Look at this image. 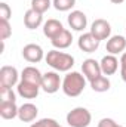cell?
Segmentation results:
<instances>
[{
    "label": "cell",
    "mask_w": 126,
    "mask_h": 127,
    "mask_svg": "<svg viewBox=\"0 0 126 127\" xmlns=\"http://www.w3.org/2000/svg\"><path fill=\"white\" fill-rule=\"evenodd\" d=\"M86 87V77L77 71H68L63 80V92L68 97H77L83 93Z\"/></svg>",
    "instance_id": "obj_1"
},
{
    "label": "cell",
    "mask_w": 126,
    "mask_h": 127,
    "mask_svg": "<svg viewBox=\"0 0 126 127\" xmlns=\"http://www.w3.org/2000/svg\"><path fill=\"white\" fill-rule=\"evenodd\" d=\"M45 61L51 68H54L55 71H60V72H68L74 66V58L70 53L60 52L58 49L49 50L45 56Z\"/></svg>",
    "instance_id": "obj_2"
},
{
    "label": "cell",
    "mask_w": 126,
    "mask_h": 127,
    "mask_svg": "<svg viewBox=\"0 0 126 127\" xmlns=\"http://www.w3.org/2000/svg\"><path fill=\"white\" fill-rule=\"evenodd\" d=\"M65 120L70 127H88L92 121V114L88 108L77 106V108H73L67 114Z\"/></svg>",
    "instance_id": "obj_3"
},
{
    "label": "cell",
    "mask_w": 126,
    "mask_h": 127,
    "mask_svg": "<svg viewBox=\"0 0 126 127\" xmlns=\"http://www.w3.org/2000/svg\"><path fill=\"white\" fill-rule=\"evenodd\" d=\"M19 80H21V74L18 72L15 66L3 65L0 68V86L13 87V86H18Z\"/></svg>",
    "instance_id": "obj_4"
},
{
    "label": "cell",
    "mask_w": 126,
    "mask_h": 127,
    "mask_svg": "<svg viewBox=\"0 0 126 127\" xmlns=\"http://www.w3.org/2000/svg\"><path fill=\"white\" fill-rule=\"evenodd\" d=\"M60 87H63V80L60 78V74L57 71H48L43 74L42 78V90L52 95L57 93L60 90Z\"/></svg>",
    "instance_id": "obj_5"
},
{
    "label": "cell",
    "mask_w": 126,
    "mask_h": 127,
    "mask_svg": "<svg viewBox=\"0 0 126 127\" xmlns=\"http://www.w3.org/2000/svg\"><path fill=\"white\" fill-rule=\"evenodd\" d=\"M91 34L96 37L99 41L102 40H108L111 37V25L108 21L99 18V19H95L94 22L91 24Z\"/></svg>",
    "instance_id": "obj_6"
},
{
    "label": "cell",
    "mask_w": 126,
    "mask_h": 127,
    "mask_svg": "<svg viewBox=\"0 0 126 127\" xmlns=\"http://www.w3.org/2000/svg\"><path fill=\"white\" fill-rule=\"evenodd\" d=\"M22 58L30 64H37L40 62L43 58H45V52L42 49V46L36 44V43H30V44H25L22 47Z\"/></svg>",
    "instance_id": "obj_7"
},
{
    "label": "cell",
    "mask_w": 126,
    "mask_h": 127,
    "mask_svg": "<svg viewBox=\"0 0 126 127\" xmlns=\"http://www.w3.org/2000/svg\"><path fill=\"white\" fill-rule=\"evenodd\" d=\"M99 40L94 37L91 32H83L80 37H79V40H77V46H79V49L82 50V52H85V53H94L98 50V47H99Z\"/></svg>",
    "instance_id": "obj_8"
},
{
    "label": "cell",
    "mask_w": 126,
    "mask_h": 127,
    "mask_svg": "<svg viewBox=\"0 0 126 127\" xmlns=\"http://www.w3.org/2000/svg\"><path fill=\"white\" fill-rule=\"evenodd\" d=\"M82 72L83 75L86 77V80L91 83L92 80H95L96 77L102 75V71H101V65L98 61H95L92 58H88L85 59L83 64H82Z\"/></svg>",
    "instance_id": "obj_9"
},
{
    "label": "cell",
    "mask_w": 126,
    "mask_h": 127,
    "mask_svg": "<svg viewBox=\"0 0 126 127\" xmlns=\"http://www.w3.org/2000/svg\"><path fill=\"white\" fill-rule=\"evenodd\" d=\"M67 21L70 28L74 31H83L88 27V16L82 10H71L67 16Z\"/></svg>",
    "instance_id": "obj_10"
},
{
    "label": "cell",
    "mask_w": 126,
    "mask_h": 127,
    "mask_svg": "<svg viewBox=\"0 0 126 127\" xmlns=\"http://www.w3.org/2000/svg\"><path fill=\"white\" fill-rule=\"evenodd\" d=\"M105 50L110 53V55H122L126 50V38L123 35H111L108 40H107V44H105Z\"/></svg>",
    "instance_id": "obj_11"
},
{
    "label": "cell",
    "mask_w": 126,
    "mask_h": 127,
    "mask_svg": "<svg viewBox=\"0 0 126 127\" xmlns=\"http://www.w3.org/2000/svg\"><path fill=\"white\" fill-rule=\"evenodd\" d=\"M40 86L39 84H33V83H28V81H24V80H19L18 86H16V92L18 95L24 99H34L39 96V92H40Z\"/></svg>",
    "instance_id": "obj_12"
},
{
    "label": "cell",
    "mask_w": 126,
    "mask_h": 127,
    "mask_svg": "<svg viewBox=\"0 0 126 127\" xmlns=\"http://www.w3.org/2000/svg\"><path fill=\"white\" fill-rule=\"evenodd\" d=\"M99 65H101V71H102V75H113L117 72L119 66H120V61L116 58V55H105L101 61H99Z\"/></svg>",
    "instance_id": "obj_13"
},
{
    "label": "cell",
    "mask_w": 126,
    "mask_h": 127,
    "mask_svg": "<svg viewBox=\"0 0 126 127\" xmlns=\"http://www.w3.org/2000/svg\"><path fill=\"white\" fill-rule=\"evenodd\" d=\"M37 114H39V108L34 105V103H22L18 109V118L22 121V123H31L37 118Z\"/></svg>",
    "instance_id": "obj_14"
},
{
    "label": "cell",
    "mask_w": 126,
    "mask_h": 127,
    "mask_svg": "<svg viewBox=\"0 0 126 127\" xmlns=\"http://www.w3.org/2000/svg\"><path fill=\"white\" fill-rule=\"evenodd\" d=\"M63 22H60L58 19H48L45 24H43V34L49 38V40H54L57 35H60L64 31Z\"/></svg>",
    "instance_id": "obj_15"
},
{
    "label": "cell",
    "mask_w": 126,
    "mask_h": 127,
    "mask_svg": "<svg viewBox=\"0 0 126 127\" xmlns=\"http://www.w3.org/2000/svg\"><path fill=\"white\" fill-rule=\"evenodd\" d=\"M42 24H45V22H43V15H42V13L33 10L31 7L24 13V25H25L28 30H37Z\"/></svg>",
    "instance_id": "obj_16"
},
{
    "label": "cell",
    "mask_w": 126,
    "mask_h": 127,
    "mask_svg": "<svg viewBox=\"0 0 126 127\" xmlns=\"http://www.w3.org/2000/svg\"><path fill=\"white\" fill-rule=\"evenodd\" d=\"M42 78H43V74L36 66H31L30 65V66H25L21 71V80L33 83V84H39L40 87H42Z\"/></svg>",
    "instance_id": "obj_17"
},
{
    "label": "cell",
    "mask_w": 126,
    "mask_h": 127,
    "mask_svg": "<svg viewBox=\"0 0 126 127\" xmlns=\"http://www.w3.org/2000/svg\"><path fill=\"white\" fill-rule=\"evenodd\" d=\"M51 43H52V46H54L55 49H58V50L67 49V47H70L71 43H73V34H71L70 30L65 28L60 35H57L54 40H51Z\"/></svg>",
    "instance_id": "obj_18"
},
{
    "label": "cell",
    "mask_w": 126,
    "mask_h": 127,
    "mask_svg": "<svg viewBox=\"0 0 126 127\" xmlns=\"http://www.w3.org/2000/svg\"><path fill=\"white\" fill-rule=\"evenodd\" d=\"M18 109L16 102H0V117L3 120H13L18 117Z\"/></svg>",
    "instance_id": "obj_19"
},
{
    "label": "cell",
    "mask_w": 126,
    "mask_h": 127,
    "mask_svg": "<svg viewBox=\"0 0 126 127\" xmlns=\"http://www.w3.org/2000/svg\"><path fill=\"white\" fill-rule=\"evenodd\" d=\"M91 87H92V90L96 92V93H104V92L110 90L111 81H110V78L107 75H99V77H96L95 80L91 81Z\"/></svg>",
    "instance_id": "obj_20"
},
{
    "label": "cell",
    "mask_w": 126,
    "mask_h": 127,
    "mask_svg": "<svg viewBox=\"0 0 126 127\" xmlns=\"http://www.w3.org/2000/svg\"><path fill=\"white\" fill-rule=\"evenodd\" d=\"M52 6L58 12H68L76 6V0H52Z\"/></svg>",
    "instance_id": "obj_21"
},
{
    "label": "cell",
    "mask_w": 126,
    "mask_h": 127,
    "mask_svg": "<svg viewBox=\"0 0 126 127\" xmlns=\"http://www.w3.org/2000/svg\"><path fill=\"white\" fill-rule=\"evenodd\" d=\"M51 6H52V0H31V9L42 15L48 12Z\"/></svg>",
    "instance_id": "obj_22"
},
{
    "label": "cell",
    "mask_w": 126,
    "mask_h": 127,
    "mask_svg": "<svg viewBox=\"0 0 126 127\" xmlns=\"http://www.w3.org/2000/svg\"><path fill=\"white\" fill-rule=\"evenodd\" d=\"M0 102H16V96L12 87L0 86Z\"/></svg>",
    "instance_id": "obj_23"
},
{
    "label": "cell",
    "mask_w": 126,
    "mask_h": 127,
    "mask_svg": "<svg viewBox=\"0 0 126 127\" xmlns=\"http://www.w3.org/2000/svg\"><path fill=\"white\" fill-rule=\"evenodd\" d=\"M12 35V27L7 19H0V38L1 41L7 40Z\"/></svg>",
    "instance_id": "obj_24"
},
{
    "label": "cell",
    "mask_w": 126,
    "mask_h": 127,
    "mask_svg": "<svg viewBox=\"0 0 126 127\" xmlns=\"http://www.w3.org/2000/svg\"><path fill=\"white\" fill-rule=\"evenodd\" d=\"M30 127H64V126H61L54 118H42V120H37L36 123H33Z\"/></svg>",
    "instance_id": "obj_25"
},
{
    "label": "cell",
    "mask_w": 126,
    "mask_h": 127,
    "mask_svg": "<svg viewBox=\"0 0 126 127\" xmlns=\"http://www.w3.org/2000/svg\"><path fill=\"white\" fill-rule=\"evenodd\" d=\"M10 16H12V9L9 7L7 3L1 1V3H0V19H7V21H9Z\"/></svg>",
    "instance_id": "obj_26"
},
{
    "label": "cell",
    "mask_w": 126,
    "mask_h": 127,
    "mask_svg": "<svg viewBox=\"0 0 126 127\" xmlns=\"http://www.w3.org/2000/svg\"><path fill=\"white\" fill-rule=\"evenodd\" d=\"M96 127H123V126L117 124L113 118H101Z\"/></svg>",
    "instance_id": "obj_27"
},
{
    "label": "cell",
    "mask_w": 126,
    "mask_h": 127,
    "mask_svg": "<svg viewBox=\"0 0 126 127\" xmlns=\"http://www.w3.org/2000/svg\"><path fill=\"white\" fill-rule=\"evenodd\" d=\"M120 77L126 83V52H123L120 56Z\"/></svg>",
    "instance_id": "obj_28"
},
{
    "label": "cell",
    "mask_w": 126,
    "mask_h": 127,
    "mask_svg": "<svg viewBox=\"0 0 126 127\" xmlns=\"http://www.w3.org/2000/svg\"><path fill=\"white\" fill-rule=\"evenodd\" d=\"M111 3H114V4H120V3H123L125 0H110Z\"/></svg>",
    "instance_id": "obj_29"
}]
</instances>
